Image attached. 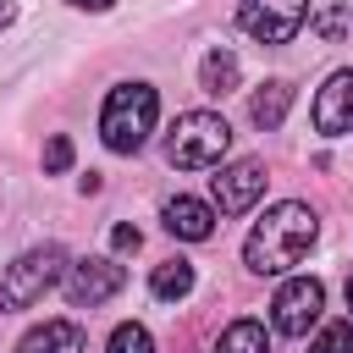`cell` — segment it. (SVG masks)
I'll use <instances>...</instances> for the list:
<instances>
[{"mask_svg":"<svg viewBox=\"0 0 353 353\" xmlns=\"http://www.w3.org/2000/svg\"><path fill=\"white\" fill-rule=\"evenodd\" d=\"M237 77H243V66H237L232 50H210L204 66H199V88H204V94H232Z\"/></svg>","mask_w":353,"mask_h":353,"instance_id":"obj_14","label":"cell"},{"mask_svg":"<svg viewBox=\"0 0 353 353\" xmlns=\"http://www.w3.org/2000/svg\"><path fill=\"white\" fill-rule=\"evenodd\" d=\"M215 353H265V325L259 320H232L215 342Z\"/></svg>","mask_w":353,"mask_h":353,"instance_id":"obj_15","label":"cell"},{"mask_svg":"<svg viewBox=\"0 0 353 353\" xmlns=\"http://www.w3.org/2000/svg\"><path fill=\"white\" fill-rule=\"evenodd\" d=\"M314 237H320L314 210L298 204V199H281V204H270V210L254 221V232L243 237V265H248L254 276H287V270L314 248Z\"/></svg>","mask_w":353,"mask_h":353,"instance_id":"obj_1","label":"cell"},{"mask_svg":"<svg viewBox=\"0 0 353 353\" xmlns=\"http://www.w3.org/2000/svg\"><path fill=\"white\" fill-rule=\"evenodd\" d=\"M105 353H154V336H149L138 320H127V325H116V331H110Z\"/></svg>","mask_w":353,"mask_h":353,"instance_id":"obj_16","label":"cell"},{"mask_svg":"<svg viewBox=\"0 0 353 353\" xmlns=\"http://www.w3.org/2000/svg\"><path fill=\"white\" fill-rule=\"evenodd\" d=\"M154 116H160V94L149 83H116L105 94V110H99V138L105 149L116 154H132L143 149V138L154 132Z\"/></svg>","mask_w":353,"mask_h":353,"instance_id":"obj_2","label":"cell"},{"mask_svg":"<svg viewBox=\"0 0 353 353\" xmlns=\"http://www.w3.org/2000/svg\"><path fill=\"white\" fill-rule=\"evenodd\" d=\"M314 127H320L325 138L353 132V66L331 72V77H325V88L314 94Z\"/></svg>","mask_w":353,"mask_h":353,"instance_id":"obj_9","label":"cell"},{"mask_svg":"<svg viewBox=\"0 0 353 353\" xmlns=\"http://www.w3.org/2000/svg\"><path fill=\"white\" fill-rule=\"evenodd\" d=\"M320 309H325V287H320L314 276H292V281H281L276 298H270V325H276L281 336H309V325L320 320Z\"/></svg>","mask_w":353,"mask_h":353,"instance_id":"obj_5","label":"cell"},{"mask_svg":"<svg viewBox=\"0 0 353 353\" xmlns=\"http://www.w3.org/2000/svg\"><path fill=\"white\" fill-rule=\"evenodd\" d=\"M160 221H165V232L182 237V243H204V237L215 232V210H210L204 199H188V193L165 199V204H160Z\"/></svg>","mask_w":353,"mask_h":353,"instance_id":"obj_10","label":"cell"},{"mask_svg":"<svg viewBox=\"0 0 353 353\" xmlns=\"http://www.w3.org/2000/svg\"><path fill=\"white\" fill-rule=\"evenodd\" d=\"M72 165V138H50L44 143V171H66Z\"/></svg>","mask_w":353,"mask_h":353,"instance_id":"obj_18","label":"cell"},{"mask_svg":"<svg viewBox=\"0 0 353 353\" xmlns=\"http://www.w3.org/2000/svg\"><path fill=\"white\" fill-rule=\"evenodd\" d=\"M66 6H77V11H110L116 0H66Z\"/></svg>","mask_w":353,"mask_h":353,"instance_id":"obj_21","label":"cell"},{"mask_svg":"<svg viewBox=\"0 0 353 353\" xmlns=\"http://www.w3.org/2000/svg\"><path fill=\"white\" fill-rule=\"evenodd\" d=\"M138 243H143V237H138V226H116V232H110V248H116V254H132Z\"/></svg>","mask_w":353,"mask_h":353,"instance_id":"obj_20","label":"cell"},{"mask_svg":"<svg viewBox=\"0 0 353 353\" xmlns=\"http://www.w3.org/2000/svg\"><path fill=\"white\" fill-rule=\"evenodd\" d=\"M17 353H88V336L72 320H44L17 342Z\"/></svg>","mask_w":353,"mask_h":353,"instance_id":"obj_11","label":"cell"},{"mask_svg":"<svg viewBox=\"0 0 353 353\" xmlns=\"http://www.w3.org/2000/svg\"><path fill=\"white\" fill-rule=\"evenodd\" d=\"M309 28H314L320 39H342V11L331 6V11H320V17H309Z\"/></svg>","mask_w":353,"mask_h":353,"instance_id":"obj_19","label":"cell"},{"mask_svg":"<svg viewBox=\"0 0 353 353\" xmlns=\"http://www.w3.org/2000/svg\"><path fill=\"white\" fill-rule=\"evenodd\" d=\"M11 22H17V6H11V0H0V28H11Z\"/></svg>","mask_w":353,"mask_h":353,"instance_id":"obj_22","label":"cell"},{"mask_svg":"<svg viewBox=\"0 0 353 353\" xmlns=\"http://www.w3.org/2000/svg\"><path fill=\"white\" fill-rule=\"evenodd\" d=\"M287 110H292V83H281V77L259 83V94L248 99V116H254V127H265V132H276V127L287 121Z\"/></svg>","mask_w":353,"mask_h":353,"instance_id":"obj_12","label":"cell"},{"mask_svg":"<svg viewBox=\"0 0 353 353\" xmlns=\"http://www.w3.org/2000/svg\"><path fill=\"white\" fill-rule=\"evenodd\" d=\"M309 353H353V320H331V325H320V336L309 342Z\"/></svg>","mask_w":353,"mask_h":353,"instance_id":"obj_17","label":"cell"},{"mask_svg":"<svg viewBox=\"0 0 353 353\" xmlns=\"http://www.w3.org/2000/svg\"><path fill=\"white\" fill-rule=\"evenodd\" d=\"M210 193H215V210H221V215H243V210H254L259 193H265V160L243 154V160L221 165V176L210 182Z\"/></svg>","mask_w":353,"mask_h":353,"instance_id":"obj_8","label":"cell"},{"mask_svg":"<svg viewBox=\"0 0 353 353\" xmlns=\"http://www.w3.org/2000/svg\"><path fill=\"white\" fill-rule=\"evenodd\" d=\"M232 149V127L215 116V110H188L176 116L171 138H165V160L182 165V171H204V165H221Z\"/></svg>","mask_w":353,"mask_h":353,"instance_id":"obj_3","label":"cell"},{"mask_svg":"<svg viewBox=\"0 0 353 353\" xmlns=\"http://www.w3.org/2000/svg\"><path fill=\"white\" fill-rule=\"evenodd\" d=\"M61 276H66V248L61 243H44V248L17 254L0 270V309H33Z\"/></svg>","mask_w":353,"mask_h":353,"instance_id":"obj_4","label":"cell"},{"mask_svg":"<svg viewBox=\"0 0 353 353\" xmlns=\"http://www.w3.org/2000/svg\"><path fill=\"white\" fill-rule=\"evenodd\" d=\"M149 292H154L160 303L188 298V292H193V265H188V259H160L154 276H149Z\"/></svg>","mask_w":353,"mask_h":353,"instance_id":"obj_13","label":"cell"},{"mask_svg":"<svg viewBox=\"0 0 353 353\" xmlns=\"http://www.w3.org/2000/svg\"><path fill=\"white\" fill-rule=\"evenodd\" d=\"M61 287H66V298H72L77 309H94V303H105V298H116V292L127 287V270H121L116 259H105V254H88V259L66 265Z\"/></svg>","mask_w":353,"mask_h":353,"instance_id":"obj_7","label":"cell"},{"mask_svg":"<svg viewBox=\"0 0 353 353\" xmlns=\"http://www.w3.org/2000/svg\"><path fill=\"white\" fill-rule=\"evenodd\" d=\"M303 22H309V0H243L237 6V28L259 44H287Z\"/></svg>","mask_w":353,"mask_h":353,"instance_id":"obj_6","label":"cell"},{"mask_svg":"<svg viewBox=\"0 0 353 353\" xmlns=\"http://www.w3.org/2000/svg\"><path fill=\"white\" fill-rule=\"evenodd\" d=\"M347 309H353V276H347Z\"/></svg>","mask_w":353,"mask_h":353,"instance_id":"obj_23","label":"cell"}]
</instances>
